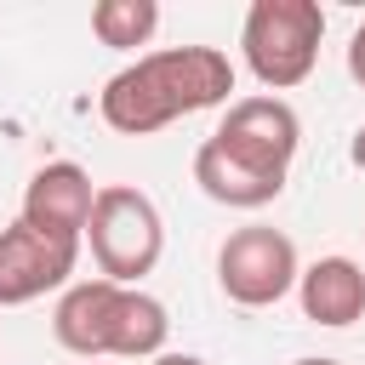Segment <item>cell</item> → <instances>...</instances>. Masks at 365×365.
Instances as JSON below:
<instances>
[{"instance_id": "cell-1", "label": "cell", "mask_w": 365, "mask_h": 365, "mask_svg": "<svg viewBox=\"0 0 365 365\" xmlns=\"http://www.w3.org/2000/svg\"><path fill=\"white\" fill-rule=\"evenodd\" d=\"M228 91H234L228 51H217V46H165V51H148V57L125 63L103 86L97 114L120 137H148V131H160L182 114L228 103Z\"/></svg>"}, {"instance_id": "cell-2", "label": "cell", "mask_w": 365, "mask_h": 365, "mask_svg": "<svg viewBox=\"0 0 365 365\" xmlns=\"http://www.w3.org/2000/svg\"><path fill=\"white\" fill-rule=\"evenodd\" d=\"M51 336L80 359H154L165 354L171 319H165V302H154L137 285L80 279L63 291L51 314Z\"/></svg>"}, {"instance_id": "cell-3", "label": "cell", "mask_w": 365, "mask_h": 365, "mask_svg": "<svg viewBox=\"0 0 365 365\" xmlns=\"http://www.w3.org/2000/svg\"><path fill=\"white\" fill-rule=\"evenodd\" d=\"M319 40H325V11L314 0H251L245 29H240L245 68L268 91L302 86L319 63Z\"/></svg>"}, {"instance_id": "cell-4", "label": "cell", "mask_w": 365, "mask_h": 365, "mask_svg": "<svg viewBox=\"0 0 365 365\" xmlns=\"http://www.w3.org/2000/svg\"><path fill=\"white\" fill-rule=\"evenodd\" d=\"M86 240H91L97 279L137 285L143 274H154V262H160V251H165V222H160V205H154L143 188L108 182V188H97Z\"/></svg>"}, {"instance_id": "cell-5", "label": "cell", "mask_w": 365, "mask_h": 365, "mask_svg": "<svg viewBox=\"0 0 365 365\" xmlns=\"http://www.w3.org/2000/svg\"><path fill=\"white\" fill-rule=\"evenodd\" d=\"M297 245L291 234L268 228V222H245L222 240L217 251V285L228 302L240 308H274L285 291H297Z\"/></svg>"}, {"instance_id": "cell-6", "label": "cell", "mask_w": 365, "mask_h": 365, "mask_svg": "<svg viewBox=\"0 0 365 365\" xmlns=\"http://www.w3.org/2000/svg\"><path fill=\"white\" fill-rule=\"evenodd\" d=\"M211 143L222 154H234L240 165H251V171L285 177L291 160H297V143H302V120L285 97H240V103H228Z\"/></svg>"}, {"instance_id": "cell-7", "label": "cell", "mask_w": 365, "mask_h": 365, "mask_svg": "<svg viewBox=\"0 0 365 365\" xmlns=\"http://www.w3.org/2000/svg\"><path fill=\"white\" fill-rule=\"evenodd\" d=\"M80 262V245L68 240H51L40 228H29L23 217L0 228V308H23L57 285H68Z\"/></svg>"}, {"instance_id": "cell-8", "label": "cell", "mask_w": 365, "mask_h": 365, "mask_svg": "<svg viewBox=\"0 0 365 365\" xmlns=\"http://www.w3.org/2000/svg\"><path fill=\"white\" fill-rule=\"evenodd\" d=\"M91 205H97V188H91V171L74 165V160H51L29 177L23 188V222L51 234V240H68L80 245L86 240V222H91Z\"/></svg>"}, {"instance_id": "cell-9", "label": "cell", "mask_w": 365, "mask_h": 365, "mask_svg": "<svg viewBox=\"0 0 365 365\" xmlns=\"http://www.w3.org/2000/svg\"><path fill=\"white\" fill-rule=\"evenodd\" d=\"M297 297H302V314L325 331H342L365 314V268L354 257H319L297 274Z\"/></svg>"}, {"instance_id": "cell-10", "label": "cell", "mask_w": 365, "mask_h": 365, "mask_svg": "<svg viewBox=\"0 0 365 365\" xmlns=\"http://www.w3.org/2000/svg\"><path fill=\"white\" fill-rule=\"evenodd\" d=\"M194 182L205 188V200L234 205V211H262V205H274V200L285 194V177H268V171L240 165V160L222 154L211 137H205L200 154H194Z\"/></svg>"}, {"instance_id": "cell-11", "label": "cell", "mask_w": 365, "mask_h": 365, "mask_svg": "<svg viewBox=\"0 0 365 365\" xmlns=\"http://www.w3.org/2000/svg\"><path fill=\"white\" fill-rule=\"evenodd\" d=\"M160 29V6L154 0H97L91 6V34L114 51H137L148 46Z\"/></svg>"}, {"instance_id": "cell-12", "label": "cell", "mask_w": 365, "mask_h": 365, "mask_svg": "<svg viewBox=\"0 0 365 365\" xmlns=\"http://www.w3.org/2000/svg\"><path fill=\"white\" fill-rule=\"evenodd\" d=\"M348 74H354V86L365 91V23H359L354 40H348Z\"/></svg>"}, {"instance_id": "cell-13", "label": "cell", "mask_w": 365, "mask_h": 365, "mask_svg": "<svg viewBox=\"0 0 365 365\" xmlns=\"http://www.w3.org/2000/svg\"><path fill=\"white\" fill-rule=\"evenodd\" d=\"M348 160H354V165H359V171H365V125H359V131H354V143H348Z\"/></svg>"}, {"instance_id": "cell-14", "label": "cell", "mask_w": 365, "mask_h": 365, "mask_svg": "<svg viewBox=\"0 0 365 365\" xmlns=\"http://www.w3.org/2000/svg\"><path fill=\"white\" fill-rule=\"evenodd\" d=\"M154 365H205V359H194V354H154Z\"/></svg>"}, {"instance_id": "cell-15", "label": "cell", "mask_w": 365, "mask_h": 365, "mask_svg": "<svg viewBox=\"0 0 365 365\" xmlns=\"http://www.w3.org/2000/svg\"><path fill=\"white\" fill-rule=\"evenodd\" d=\"M291 365H342V359H291Z\"/></svg>"}]
</instances>
